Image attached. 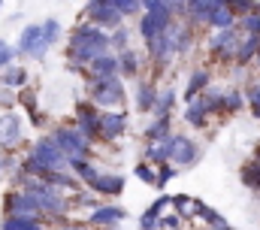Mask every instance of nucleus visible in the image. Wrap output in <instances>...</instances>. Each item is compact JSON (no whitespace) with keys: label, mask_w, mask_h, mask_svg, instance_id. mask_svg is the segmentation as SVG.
Instances as JSON below:
<instances>
[{"label":"nucleus","mask_w":260,"mask_h":230,"mask_svg":"<svg viewBox=\"0 0 260 230\" xmlns=\"http://www.w3.org/2000/svg\"><path fill=\"white\" fill-rule=\"evenodd\" d=\"M221 0H188V21L191 24H206L209 21V15H212V9L218 6Z\"/></svg>","instance_id":"nucleus-21"},{"label":"nucleus","mask_w":260,"mask_h":230,"mask_svg":"<svg viewBox=\"0 0 260 230\" xmlns=\"http://www.w3.org/2000/svg\"><path fill=\"white\" fill-rule=\"evenodd\" d=\"M176 172H179V167H176V164H160V167H157V182H154V191H164V188L176 179Z\"/></svg>","instance_id":"nucleus-37"},{"label":"nucleus","mask_w":260,"mask_h":230,"mask_svg":"<svg viewBox=\"0 0 260 230\" xmlns=\"http://www.w3.org/2000/svg\"><path fill=\"white\" fill-rule=\"evenodd\" d=\"M118 64H121V79H139L142 76V55L133 46L118 55Z\"/></svg>","instance_id":"nucleus-20"},{"label":"nucleus","mask_w":260,"mask_h":230,"mask_svg":"<svg viewBox=\"0 0 260 230\" xmlns=\"http://www.w3.org/2000/svg\"><path fill=\"white\" fill-rule=\"evenodd\" d=\"M239 179H242V185L245 188H251V191H260V161H248L242 170H239Z\"/></svg>","instance_id":"nucleus-31"},{"label":"nucleus","mask_w":260,"mask_h":230,"mask_svg":"<svg viewBox=\"0 0 260 230\" xmlns=\"http://www.w3.org/2000/svg\"><path fill=\"white\" fill-rule=\"evenodd\" d=\"M127 121L130 115L124 109H103L100 115V133H97V142L103 146H115L124 133H127Z\"/></svg>","instance_id":"nucleus-7"},{"label":"nucleus","mask_w":260,"mask_h":230,"mask_svg":"<svg viewBox=\"0 0 260 230\" xmlns=\"http://www.w3.org/2000/svg\"><path fill=\"white\" fill-rule=\"evenodd\" d=\"M49 133H52V139L61 146V152H64L70 161H82V158H91L94 155V142L76 124H58Z\"/></svg>","instance_id":"nucleus-3"},{"label":"nucleus","mask_w":260,"mask_h":230,"mask_svg":"<svg viewBox=\"0 0 260 230\" xmlns=\"http://www.w3.org/2000/svg\"><path fill=\"white\" fill-rule=\"evenodd\" d=\"M224 6H230L233 12H236V18L239 15H245V12H251L254 6H257V0H221Z\"/></svg>","instance_id":"nucleus-40"},{"label":"nucleus","mask_w":260,"mask_h":230,"mask_svg":"<svg viewBox=\"0 0 260 230\" xmlns=\"http://www.w3.org/2000/svg\"><path fill=\"white\" fill-rule=\"evenodd\" d=\"M100 115H103V109L94 106L88 97L76 103V127H79L91 142H97V133H100Z\"/></svg>","instance_id":"nucleus-12"},{"label":"nucleus","mask_w":260,"mask_h":230,"mask_svg":"<svg viewBox=\"0 0 260 230\" xmlns=\"http://www.w3.org/2000/svg\"><path fill=\"white\" fill-rule=\"evenodd\" d=\"M109 40H112V52H115V55L127 52V49H130V27H127V24L115 27V31L109 34Z\"/></svg>","instance_id":"nucleus-33"},{"label":"nucleus","mask_w":260,"mask_h":230,"mask_svg":"<svg viewBox=\"0 0 260 230\" xmlns=\"http://www.w3.org/2000/svg\"><path fill=\"white\" fill-rule=\"evenodd\" d=\"M197 218H200L203 224H209V227H218V224H224V215H221L218 209L206 206V203H200V212H197Z\"/></svg>","instance_id":"nucleus-36"},{"label":"nucleus","mask_w":260,"mask_h":230,"mask_svg":"<svg viewBox=\"0 0 260 230\" xmlns=\"http://www.w3.org/2000/svg\"><path fill=\"white\" fill-rule=\"evenodd\" d=\"M239 43H242V37H239L236 27L215 31L212 40H209V52H212V58H218V61H236V49H239Z\"/></svg>","instance_id":"nucleus-11"},{"label":"nucleus","mask_w":260,"mask_h":230,"mask_svg":"<svg viewBox=\"0 0 260 230\" xmlns=\"http://www.w3.org/2000/svg\"><path fill=\"white\" fill-rule=\"evenodd\" d=\"M157 85L151 82V79H145V76H139V82H136V91H133V106L139 109L142 115L154 112V103H157Z\"/></svg>","instance_id":"nucleus-15"},{"label":"nucleus","mask_w":260,"mask_h":230,"mask_svg":"<svg viewBox=\"0 0 260 230\" xmlns=\"http://www.w3.org/2000/svg\"><path fill=\"white\" fill-rule=\"evenodd\" d=\"M182 221H185V218H179L176 212H173V215H164V218L157 221V230H179L182 227Z\"/></svg>","instance_id":"nucleus-42"},{"label":"nucleus","mask_w":260,"mask_h":230,"mask_svg":"<svg viewBox=\"0 0 260 230\" xmlns=\"http://www.w3.org/2000/svg\"><path fill=\"white\" fill-rule=\"evenodd\" d=\"M239 27H242V34L260 37V6H254V9L245 12V15H239Z\"/></svg>","instance_id":"nucleus-34"},{"label":"nucleus","mask_w":260,"mask_h":230,"mask_svg":"<svg viewBox=\"0 0 260 230\" xmlns=\"http://www.w3.org/2000/svg\"><path fill=\"white\" fill-rule=\"evenodd\" d=\"M254 161H260V146L254 149Z\"/></svg>","instance_id":"nucleus-46"},{"label":"nucleus","mask_w":260,"mask_h":230,"mask_svg":"<svg viewBox=\"0 0 260 230\" xmlns=\"http://www.w3.org/2000/svg\"><path fill=\"white\" fill-rule=\"evenodd\" d=\"M124 218H127V209L109 203V206H97V209H91L85 221H88L91 227H115V224H121Z\"/></svg>","instance_id":"nucleus-14"},{"label":"nucleus","mask_w":260,"mask_h":230,"mask_svg":"<svg viewBox=\"0 0 260 230\" xmlns=\"http://www.w3.org/2000/svg\"><path fill=\"white\" fill-rule=\"evenodd\" d=\"M67 230H91V224H88V221H85V224H70Z\"/></svg>","instance_id":"nucleus-44"},{"label":"nucleus","mask_w":260,"mask_h":230,"mask_svg":"<svg viewBox=\"0 0 260 230\" xmlns=\"http://www.w3.org/2000/svg\"><path fill=\"white\" fill-rule=\"evenodd\" d=\"M24 142V121L15 109L0 112V152L12 155L18 146Z\"/></svg>","instance_id":"nucleus-6"},{"label":"nucleus","mask_w":260,"mask_h":230,"mask_svg":"<svg viewBox=\"0 0 260 230\" xmlns=\"http://www.w3.org/2000/svg\"><path fill=\"white\" fill-rule=\"evenodd\" d=\"M30 82V76H27V67H21V64H9V67H3L0 70V88H9V91H21L24 85Z\"/></svg>","instance_id":"nucleus-18"},{"label":"nucleus","mask_w":260,"mask_h":230,"mask_svg":"<svg viewBox=\"0 0 260 230\" xmlns=\"http://www.w3.org/2000/svg\"><path fill=\"white\" fill-rule=\"evenodd\" d=\"M85 97L100 106V109H121L127 91H124V79L121 76H109V79H91L85 85Z\"/></svg>","instance_id":"nucleus-2"},{"label":"nucleus","mask_w":260,"mask_h":230,"mask_svg":"<svg viewBox=\"0 0 260 230\" xmlns=\"http://www.w3.org/2000/svg\"><path fill=\"white\" fill-rule=\"evenodd\" d=\"M0 9H3V0H0Z\"/></svg>","instance_id":"nucleus-48"},{"label":"nucleus","mask_w":260,"mask_h":230,"mask_svg":"<svg viewBox=\"0 0 260 230\" xmlns=\"http://www.w3.org/2000/svg\"><path fill=\"white\" fill-rule=\"evenodd\" d=\"M88 82L91 79H109V76H121V64H118V55L115 52H106V55L94 58L88 67H85V73H82Z\"/></svg>","instance_id":"nucleus-13"},{"label":"nucleus","mask_w":260,"mask_h":230,"mask_svg":"<svg viewBox=\"0 0 260 230\" xmlns=\"http://www.w3.org/2000/svg\"><path fill=\"white\" fill-rule=\"evenodd\" d=\"M27 155H30V158H37V161H40L46 170H70V158L61 152V146L52 139V133H43V136H37V139L30 142Z\"/></svg>","instance_id":"nucleus-4"},{"label":"nucleus","mask_w":260,"mask_h":230,"mask_svg":"<svg viewBox=\"0 0 260 230\" xmlns=\"http://www.w3.org/2000/svg\"><path fill=\"white\" fill-rule=\"evenodd\" d=\"M236 12L230 9V6H224V3H218L215 9H212V15H209V27H215V31H227V27H236Z\"/></svg>","instance_id":"nucleus-22"},{"label":"nucleus","mask_w":260,"mask_h":230,"mask_svg":"<svg viewBox=\"0 0 260 230\" xmlns=\"http://www.w3.org/2000/svg\"><path fill=\"white\" fill-rule=\"evenodd\" d=\"M212 230H233V227H230V224L224 221V224H218V227H212Z\"/></svg>","instance_id":"nucleus-45"},{"label":"nucleus","mask_w":260,"mask_h":230,"mask_svg":"<svg viewBox=\"0 0 260 230\" xmlns=\"http://www.w3.org/2000/svg\"><path fill=\"white\" fill-rule=\"evenodd\" d=\"M3 215H21V218H43L40 206H37V197L30 191H21V188H12L3 194Z\"/></svg>","instance_id":"nucleus-5"},{"label":"nucleus","mask_w":260,"mask_h":230,"mask_svg":"<svg viewBox=\"0 0 260 230\" xmlns=\"http://www.w3.org/2000/svg\"><path fill=\"white\" fill-rule=\"evenodd\" d=\"M112 52V40L106 31H100L97 24L91 21H79L73 31H70V43L64 49L67 58V70L70 73H85V67L94 61V58Z\"/></svg>","instance_id":"nucleus-1"},{"label":"nucleus","mask_w":260,"mask_h":230,"mask_svg":"<svg viewBox=\"0 0 260 230\" xmlns=\"http://www.w3.org/2000/svg\"><path fill=\"white\" fill-rule=\"evenodd\" d=\"M15 97H18V106H21V112H24V115H37V112H40V97H37V88L24 85L21 91H15Z\"/></svg>","instance_id":"nucleus-28"},{"label":"nucleus","mask_w":260,"mask_h":230,"mask_svg":"<svg viewBox=\"0 0 260 230\" xmlns=\"http://www.w3.org/2000/svg\"><path fill=\"white\" fill-rule=\"evenodd\" d=\"M115 9H121V15L130 18V15H142V6H139V0H109Z\"/></svg>","instance_id":"nucleus-39"},{"label":"nucleus","mask_w":260,"mask_h":230,"mask_svg":"<svg viewBox=\"0 0 260 230\" xmlns=\"http://www.w3.org/2000/svg\"><path fill=\"white\" fill-rule=\"evenodd\" d=\"M40 37H43V43L52 49V46L61 40V21H58V18H46V21L40 24Z\"/></svg>","instance_id":"nucleus-32"},{"label":"nucleus","mask_w":260,"mask_h":230,"mask_svg":"<svg viewBox=\"0 0 260 230\" xmlns=\"http://www.w3.org/2000/svg\"><path fill=\"white\" fill-rule=\"evenodd\" d=\"M173 133V115H154V121L142 130V139H145V146L148 142H160L164 136H170Z\"/></svg>","instance_id":"nucleus-19"},{"label":"nucleus","mask_w":260,"mask_h":230,"mask_svg":"<svg viewBox=\"0 0 260 230\" xmlns=\"http://www.w3.org/2000/svg\"><path fill=\"white\" fill-rule=\"evenodd\" d=\"M200 146L197 139L185 136V133H173V155H170V164H176L179 170H191L197 161H200Z\"/></svg>","instance_id":"nucleus-9"},{"label":"nucleus","mask_w":260,"mask_h":230,"mask_svg":"<svg viewBox=\"0 0 260 230\" xmlns=\"http://www.w3.org/2000/svg\"><path fill=\"white\" fill-rule=\"evenodd\" d=\"M257 52H260V37L245 34V37H242V43H239V49H236V64H239V67L251 64V61L257 58Z\"/></svg>","instance_id":"nucleus-24"},{"label":"nucleus","mask_w":260,"mask_h":230,"mask_svg":"<svg viewBox=\"0 0 260 230\" xmlns=\"http://www.w3.org/2000/svg\"><path fill=\"white\" fill-rule=\"evenodd\" d=\"M245 106V94L239 88H224V100H221V115H236Z\"/></svg>","instance_id":"nucleus-27"},{"label":"nucleus","mask_w":260,"mask_h":230,"mask_svg":"<svg viewBox=\"0 0 260 230\" xmlns=\"http://www.w3.org/2000/svg\"><path fill=\"white\" fill-rule=\"evenodd\" d=\"M142 161H148V164H154V167L170 164V149H167L164 142H148L145 152H142Z\"/></svg>","instance_id":"nucleus-30"},{"label":"nucleus","mask_w":260,"mask_h":230,"mask_svg":"<svg viewBox=\"0 0 260 230\" xmlns=\"http://www.w3.org/2000/svg\"><path fill=\"white\" fill-rule=\"evenodd\" d=\"M245 103H248L251 115L260 118V79H257V82H251V85L245 88Z\"/></svg>","instance_id":"nucleus-38"},{"label":"nucleus","mask_w":260,"mask_h":230,"mask_svg":"<svg viewBox=\"0 0 260 230\" xmlns=\"http://www.w3.org/2000/svg\"><path fill=\"white\" fill-rule=\"evenodd\" d=\"M15 58H18V55H15V46H9V43H3V40H0V70H3V67H9Z\"/></svg>","instance_id":"nucleus-41"},{"label":"nucleus","mask_w":260,"mask_h":230,"mask_svg":"<svg viewBox=\"0 0 260 230\" xmlns=\"http://www.w3.org/2000/svg\"><path fill=\"white\" fill-rule=\"evenodd\" d=\"M133 176H136L139 182H145V185H151V188H154V182H157V167H154V164H148V161H139V164L133 167Z\"/></svg>","instance_id":"nucleus-35"},{"label":"nucleus","mask_w":260,"mask_h":230,"mask_svg":"<svg viewBox=\"0 0 260 230\" xmlns=\"http://www.w3.org/2000/svg\"><path fill=\"white\" fill-rule=\"evenodd\" d=\"M254 61H257V67H260V52H257V58H254Z\"/></svg>","instance_id":"nucleus-47"},{"label":"nucleus","mask_w":260,"mask_h":230,"mask_svg":"<svg viewBox=\"0 0 260 230\" xmlns=\"http://www.w3.org/2000/svg\"><path fill=\"white\" fill-rule=\"evenodd\" d=\"M212 85V73H209V67H197L191 70V76H188V85H185V91H182V97H185V103H191L197 100L206 88Z\"/></svg>","instance_id":"nucleus-17"},{"label":"nucleus","mask_w":260,"mask_h":230,"mask_svg":"<svg viewBox=\"0 0 260 230\" xmlns=\"http://www.w3.org/2000/svg\"><path fill=\"white\" fill-rule=\"evenodd\" d=\"M88 191H94L100 197H118L124 191V176L121 172H100L97 179L88 182Z\"/></svg>","instance_id":"nucleus-16"},{"label":"nucleus","mask_w":260,"mask_h":230,"mask_svg":"<svg viewBox=\"0 0 260 230\" xmlns=\"http://www.w3.org/2000/svg\"><path fill=\"white\" fill-rule=\"evenodd\" d=\"M30 124H34V127H43V124H46V121H43V112L30 115Z\"/></svg>","instance_id":"nucleus-43"},{"label":"nucleus","mask_w":260,"mask_h":230,"mask_svg":"<svg viewBox=\"0 0 260 230\" xmlns=\"http://www.w3.org/2000/svg\"><path fill=\"white\" fill-rule=\"evenodd\" d=\"M179 100V91L176 88H160L157 91V103H154V112L151 115H173V106Z\"/></svg>","instance_id":"nucleus-29"},{"label":"nucleus","mask_w":260,"mask_h":230,"mask_svg":"<svg viewBox=\"0 0 260 230\" xmlns=\"http://www.w3.org/2000/svg\"><path fill=\"white\" fill-rule=\"evenodd\" d=\"M200 203L203 200H197V197H188V194H176L173 197V212L179 215V218H197V212H200Z\"/></svg>","instance_id":"nucleus-25"},{"label":"nucleus","mask_w":260,"mask_h":230,"mask_svg":"<svg viewBox=\"0 0 260 230\" xmlns=\"http://www.w3.org/2000/svg\"><path fill=\"white\" fill-rule=\"evenodd\" d=\"M46 52H49V46H46L43 37H40V24H27V27H21L18 40H15V55L40 61Z\"/></svg>","instance_id":"nucleus-10"},{"label":"nucleus","mask_w":260,"mask_h":230,"mask_svg":"<svg viewBox=\"0 0 260 230\" xmlns=\"http://www.w3.org/2000/svg\"><path fill=\"white\" fill-rule=\"evenodd\" d=\"M191 127H206L209 124V109H206V103L197 97V100H191L188 106H185V115H182Z\"/></svg>","instance_id":"nucleus-26"},{"label":"nucleus","mask_w":260,"mask_h":230,"mask_svg":"<svg viewBox=\"0 0 260 230\" xmlns=\"http://www.w3.org/2000/svg\"><path fill=\"white\" fill-rule=\"evenodd\" d=\"M0 230H46V218H21V215H3Z\"/></svg>","instance_id":"nucleus-23"},{"label":"nucleus","mask_w":260,"mask_h":230,"mask_svg":"<svg viewBox=\"0 0 260 230\" xmlns=\"http://www.w3.org/2000/svg\"><path fill=\"white\" fill-rule=\"evenodd\" d=\"M173 21H176V12H142L139 21H136V34H139L142 46L154 43Z\"/></svg>","instance_id":"nucleus-8"}]
</instances>
